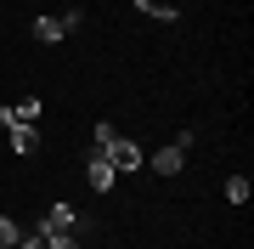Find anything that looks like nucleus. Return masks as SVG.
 <instances>
[{"mask_svg":"<svg viewBox=\"0 0 254 249\" xmlns=\"http://www.w3.org/2000/svg\"><path fill=\"white\" fill-rule=\"evenodd\" d=\"M0 249H17V244H0Z\"/></svg>","mask_w":254,"mask_h":249,"instance_id":"13","label":"nucleus"},{"mask_svg":"<svg viewBox=\"0 0 254 249\" xmlns=\"http://www.w3.org/2000/svg\"><path fill=\"white\" fill-rule=\"evenodd\" d=\"M11 113H17L23 125H34V119H40V96H23V102H17V108H11Z\"/></svg>","mask_w":254,"mask_h":249,"instance_id":"9","label":"nucleus"},{"mask_svg":"<svg viewBox=\"0 0 254 249\" xmlns=\"http://www.w3.org/2000/svg\"><path fill=\"white\" fill-rule=\"evenodd\" d=\"M108 159H113V170H119V175H125V170H141V165H147V153H141L130 136H113V142H108Z\"/></svg>","mask_w":254,"mask_h":249,"instance_id":"2","label":"nucleus"},{"mask_svg":"<svg viewBox=\"0 0 254 249\" xmlns=\"http://www.w3.org/2000/svg\"><path fill=\"white\" fill-rule=\"evenodd\" d=\"M136 11H147V17H158V23H175V17H181L170 0H136Z\"/></svg>","mask_w":254,"mask_h":249,"instance_id":"6","label":"nucleus"},{"mask_svg":"<svg viewBox=\"0 0 254 249\" xmlns=\"http://www.w3.org/2000/svg\"><path fill=\"white\" fill-rule=\"evenodd\" d=\"M23 232H17V221H11V215H0V244H17Z\"/></svg>","mask_w":254,"mask_h":249,"instance_id":"10","label":"nucleus"},{"mask_svg":"<svg viewBox=\"0 0 254 249\" xmlns=\"http://www.w3.org/2000/svg\"><path fill=\"white\" fill-rule=\"evenodd\" d=\"M73 227H79V210H73V204H51L46 221H40V232H46V238H63V232H73Z\"/></svg>","mask_w":254,"mask_h":249,"instance_id":"3","label":"nucleus"},{"mask_svg":"<svg viewBox=\"0 0 254 249\" xmlns=\"http://www.w3.org/2000/svg\"><path fill=\"white\" fill-rule=\"evenodd\" d=\"M17 249H46V232H28V238H17Z\"/></svg>","mask_w":254,"mask_h":249,"instance_id":"12","label":"nucleus"},{"mask_svg":"<svg viewBox=\"0 0 254 249\" xmlns=\"http://www.w3.org/2000/svg\"><path fill=\"white\" fill-rule=\"evenodd\" d=\"M46 249H79V238H73V232H63V238H46Z\"/></svg>","mask_w":254,"mask_h":249,"instance_id":"11","label":"nucleus"},{"mask_svg":"<svg viewBox=\"0 0 254 249\" xmlns=\"http://www.w3.org/2000/svg\"><path fill=\"white\" fill-rule=\"evenodd\" d=\"M85 181H91L96 193H113L119 170H113V159H108V148H91V159H85Z\"/></svg>","mask_w":254,"mask_h":249,"instance_id":"1","label":"nucleus"},{"mask_svg":"<svg viewBox=\"0 0 254 249\" xmlns=\"http://www.w3.org/2000/svg\"><path fill=\"white\" fill-rule=\"evenodd\" d=\"M63 34H68V28L57 23V17H34V40H46V46H57Z\"/></svg>","mask_w":254,"mask_h":249,"instance_id":"7","label":"nucleus"},{"mask_svg":"<svg viewBox=\"0 0 254 249\" xmlns=\"http://www.w3.org/2000/svg\"><path fill=\"white\" fill-rule=\"evenodd\" d=\"M249 193H254L249 175H232V181H226V198H232V204H249Z\"/></svg>","mask_w":254,"mask_h":249,"instance_id":"8","label":"nucleus"},{"mask_svg":"<svg viewBox=\"0 0 254 249\" xmlns=\"http://www.w3.org/2000/svg\"><path fill=\"white\" fill-rule=\"evenodd\" d=\"M153 170H158V175H181V170H187V153L170 142V148H158V153H153Z\"/></svg>","mask_w":254,"mask_h":249,"instance_id":"4","label":"nucleus"},{"mask_svg":"<svg viewBox=\"0 0 254 249\" xmlns=\"http://www.w3.org/2000/svg\"><path fill=\"white\" fill-rule=\"evenodd\" d=\"M11 153H40V130L17 119V125H11Z\"/></svg>","mask_w":254,"mask_h":249,"instance_id":"5","label":"nucleus"}]
</instances>
